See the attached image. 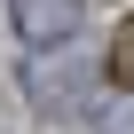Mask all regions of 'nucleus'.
Returning <instances> with one entry per match:
<instances>
[{
    "mask_svg": "<svg viewBox=\"0 0 134 134\" xmlns=\"http://www.w3.org/2000/svg\"><path fill=\"white\" fill-rule=\"evenodd\" d=\"M8 16H16L24 47H47V40H71L79 32V0H8Z\"/></svg>",
    "mask_w": 134,
    "mask_h": 134,
    "instance_id": "1",
    "label": "nucleus"
},
{
    "mask_svg": "<svg viewBox=\"0 0 134 134\" xmlns=\"http://www.w3.org/2000/svg\"><path fill=\"white\" fill-rule=\"evenodd\" d=\"M95 134H134V103H103L95 110Z\"/></svg>",
    "mask_w": 134,
    "mask_h": 134,
    "instance_id": "2",
    "label": "nucleus"
},
{
    "mask_svg": "<svg viewBox=\"0 0 134 134\" xmlns=\"http://www.w3.org/2000/svg\"><path fill=\"white\" fill-rule=\"evenodd\" d=\"M110 71L134 87V24H126V32H118V47H110Z\"/></svg>",
    "mask_w": 134,
    "mask_h": 134,
    "instance_id": "3",
    "label": "nucleus"
}]
</instances>
